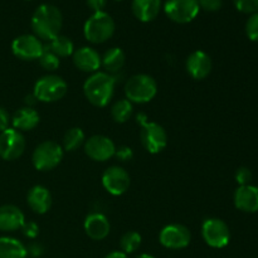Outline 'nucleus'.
<instances>
[{
    "label": "nucleus",
    "mask_w": 258,
    "mask_h": 258,
    "mask_svg": "<svg viewBox=\"0 0 258 258\" xmlns=\"http://www.w3.org/2000/svg\"><path fill=\"white\" fill-rule=\"evenodd\" d=\"M105 258H128V256L121 251H113L111 253H108Z\"/></svg>",
    "instance_id": "39"
},
{
    "label": "nucleus",
    "mask_w": 258,
    "mask_h": 258,
    "mask_svg": "<svg viewBox=\"0 0 258 258\" xmlns=\"http://www.w3.org/2000/svg\"><path fill=\"white\" fill-rule=\"evenodd\" d=\"M106 2H107V0H86L87 7L90 8L93 13L103 12V9H105L106 7Z\"/></svg>",
    "instance_id": "36"
},
{
    "label": "nucleus",
    "mask_w": 258,
    "mask_h": 258,
    "mask_svg": "<svg viewBox=\"0 0 258 258\" xmlns=\"http://www.w3.org/2000/svg\"><path fill=\"white\" fill-rule=\"evenodd\" d=\"M68 86L62 77L55 75H47L39 78L34 85L33 95L40 102H57L66 96Z\"/></svg>",
    "instance_id": "5"
},
{
    "label": "nucleus",
    "mask_w": 258,
    "mask_h": 258,
    "mask_svg": "<svg viewBox=\"0 0 258 258\" xmlns=\"http://www.w3.org/2000/svg\"><path fill=\"white\" fill-rule=\"evenodd\" d=\"M63 159V149L55 141H43L35 148L32 155V163L39 171H49L57 168Z\"/></svg>",
    "instance_id": "7"
},
{
    "label": "nucleus",
    "mask_w": 258,
    "mask_h": 258,
    "mask_svg": "<svg viewBox=\"0 0 258 258\" xmlns=\"http://www.w3.org/2000/svg\"><path fill=\"white\" fill-rule=\"evenodd\" d=\"M159 241L161 246L168 249H183L190 243L191 234L190 231L183 224L173 223L161 229Z\"/></svg>",
    "instance_id": "12"
},
{
    "label": "nucleus",
    "mask_w": 258,
    "mask_h": 258,
    "mask_svg": "<svg viewBox=\"0 0 258 258\" xmlns=\"http://www.w3.org/2000/svg\"><path fill=\"white\" fill-rule=\"evenodd\" d=\"M136 258H155V257L151 256V254H148V253H143V254H139Z\"/></svg>",
    "instance_id": "41"
},
{
    "label": "nucleus",
    "mask_w": 258,
    "mask_h": 258,
    "mask_svg": "<svg viewBox=\"0 0 258 258\" xmlns=\"http://www.w3.org/2000/svg\"><path fill=\"white\" fill-rule=\"evenodd\" d=\"M30 24L35 37L39 38L40 40L50 42L59 35L62 29V13L54 5L43 4L35 9Z\"/></svg>",
    "instance_id": "1"
},
{
    "label": "nucleus",
    "mask_w": 258,
    "mask_h": 258,
    "mask_svg": "<svg viewBox=\"0 0 258 258\" xmlns=\"http://www.w3.org/2000/svg\"><path fill=\"white\" fill-rule=\"evenodd\" d=\"M47 48L50 52L54 53L58 58L68 57V55H72L73 52H75L73 42L70 38L64 37V35H58L54 39L50 40L49 44L47 45Z\"/></svg>",
    "instance_id": "25"
},
{
    "label": "nucleus",
    "mask_w": 258,
    "mask_h": 258,
    "mask_svg": "<svg viewBox=\"0 0 258 258\" xmlns=\"http://www.w3.org/2000/svg\"><path fill=\"white\" fill-rule=\"evenodd\" d=\"M85 143V133L80 127H72L64 134L63 149L66 151H75Z\"/></svg>",
    "instance_id": "27"
},
{
    "label": "nucleus",
    "mask_w": 258,
    "mask_h": 258,
    "mask_svg": "<svg viewBox=\"0 0 258 258\" xmlns=\"http://www.w3.org/2000/svg\"><path fill=\"white\" fill-rule=\"evenodd\" d=\"M25 223L24 213L18 207L7 204L0 207V231L15 232Z\"/></svg>",
    "instance_id": "18"
},
{
    "label": "nucleus",
    "mask_w": 258,
    "mask_h": 258,
    "mask_svg": "<svg viewBox=\"0 0 258 258\" xmlns=\"http://www.w3.org/2000/svg\"><path fill=\"white\" fill-rule=\"evenodd\" d=\"M133 14L140 22L148 23L155 19L161 9V0H133Z\"/></svg>",
    "instance_id": "21"
},
{
    "label": "nucleus",
    "mask_w": 258,
    "mask_h": 258,
    "mask_svg": "<svg viewBox=\"0 0 258 258\" xmlns=\"http://www.w3.org/2000/svg\"><path fill=\"white\" fill-rule=\"evenodd\" d=\"M236 180L239 186L249 185L252 181V173L248 168H239L236 173Z\"/></svg>",
    "instance_id": "32"
},
{
    "label": "nucleus",
    "mask_w": 258,
    "mask_h": 258,
    "mask_svg": "<svg viewBox=\"0 0 258 258\" xmlns=\"http://www.w3.org/2000/svg\"><path fill=\"white\" fill-rule=\"evenodd\" d=\"M25 150V139L20 131L7 128L0 133V158L7 161L17 160Z\"/></svg>",
    "instance_id": "10"
},
{
    "label": "nucleus",
    "mask_w": 258,
    "mask_h": 258,
    "mask_svg": "<svg viewBox=\"0 0 258 258\" xmlns=\"http://www.w3.org/2000/svg\"><path fill=\"white\" fill-rule=\"evenodd\" d=\"M27 247L12 237H0V258H27Z\"/></svg>",
    "instance_id": "23"
},
{
    "label": "nucleus",
    "mask_w": 258,
    "mask_h": 258,
    "mask_svg": "<svg viewBox=\"0 0 258 258\" xmlns=\"http://www.w3.org/2000/svg\"><path fill=\"white\" fill-rule=\"evenodd\" d=\"M115 33V22L106 12L93 13L85 23L83 34L90 43L102 44L107 42Z\"/></svg>",
    "instance_id": "3"
},
{
    "label": "nucleus",
    "mask_w": 258,
    "mask_h": 258,
    "mask_svg": "<svg viewBox=\"0 0 258 258\" xmlns=\"http://www.w3.org/2000/svg\"><path fill=\"white\" fill-rule=\"evenodd\" d=\"M198 0H166L164 12L166 17L178 24L193 22L199 14Z\"/></svg>",
    "instance_id": "8"
},
{
    "label": "nucleus",
    "mask_w": 258,
    "mask_h": 258,
    "mask_svg": "<svg viewBox=\"0 0 258 258\" xmlns=\"http://www.w3.org/2000/svg\"><path fill=\"white\" fill-rule=\"evenodd\" d=\"M27 251H28V256L33 257V258H37L40 257L43 254V247L38 243H32L29 247H27Z\"/></svg>",
    "instance_id": "37"
},
{
    "label": "nucleus",
    "mask_w": 258,
    "mask_h": 258,
    "mask_svg": "<svg viewBox=\"0 0 258 258\" xmlns=\"http://www.w3.org/2000/svg\"><path fill=\"white\" fill-rule=\"evenodd\" d=\"M133 111V103L127 98H122V100H118L113 103V106L111 107V116H112L115 122L123 123L131 117Z\"/></svg>",
    "instance_id": "26"
},
{
    "label": "nucleus",
    "mask_w": 258,
    "mask_h": 258,
    "mask_svg": "<svg viewBox=\"0 0 258 258\" xmlns=\"http://www.w3.org/2000/svg\"><path fill=\"white\" fill-rule=\"evenodd\" d=\"M13 54L22 60L39 59L44 52V45L34 34H23L12 43Z\"/></svg>",
    "instance_id": "11"
},
{
    "label": "nucleus",
    "mask_w": 258,
    "mask_h": 258,
    "mask_svg": "<svg viewBox=\"0 0 258 258\" xmlns=\"http://www.w3.org/2000/svg\"><path fill=\"white\" fill-rule=\"evenodd\" d=\"M22 231L25 237L34 239L39 234V227L35 222H25L22 227Z\"/></svg>",
    "instance_id": "33"
},
{
    "label": "nucleus",
    "mask_w": 258,
    "mask_h": 258,
    "mask_svg": "<svg viewBox=\"0 0 258 258\" xmlns=\"http://www.w3.org/2000/svg\"><path fill=\"white\" fill-rule=\"evenodd\" d=\"M237 9L244 14H254L258 12V0H233Z\"/></svg>",
    "instance_id": "31"
},
{
    "label": "nucleus",
    "mask_w": 258,
    "mask_h": 258,
    "mask_svg": "<svg viewBox=\"0 0 258 258\" xmlns=\"http://www.w3.org/2000/svg\"><path fill=\"white\" fill-rule=\"evenodd\" d=\"M186 72L191 78L202 81L209 76L212 71V59L203 50H196L188 57L185 62Z\"/></svg>",
    "instance_id": "15"
},
{
    "label": "nucleus",
    "mask_w": 258,
    "mask_h": 258,
    "mask_svg": "<svg viewBox=\"0 0 258 258\" xmlns=\"http://www.w3.org/2000/svg\"><path fill=\"white\" fill-rule=\"evenodd\" d=\"M85 153L95 161H106L116 154V146L110 138L93 135L85 143Z\"/></svg>",
    "instance_id": "14"
},
{
    "label": "nucleus",
    "mask_w": 258,
    "mask_h": 258,
    "mask_svg": "<svg viewBox=\"0 0 258 258\" xmlns=\"http://www.w3.org/2000/svg\"><path fill=\"white\" fill-rule=\"evenodd\" d=\"M101 58V66H103L110 75L121 71L125 64V53L121 48H110Z\"/></svg>",
    "instance_id": "24"
},
{
    "label": "nucleus",
    "mask_w": 258,
    "mask_h": 258,
    "mask_svg": "<svg viewBox=\"0 0 258 258\" xmlns=\"http://www.w3.org/2000/svg\"><path fill=\"white\" fill-rule=\"evenodd\" d=\"M198 4L206 12H217L222 8V0H198Z\"/></svg>",
    "instance_id": "34"
},
{
    "label": "nucleus",
    "mask_w": 258,
    "mask_h": 258,
    "mask_svg": "<svg viewBox=\"0 0 258 258\" xmlns=\"http://www.w3.org/2000/svg\"><path fill=\"white\" fill-rule=\"evenodd\" d=\"M116 2H122V0H116Z\"/></svg>",
    "instance_id": "42"
},
{
    "label": "nucleus",
    "mask_w": 258,
    "mask_h": 258,
    "mask_svg": "<svg viewBox=\"0 0 258 258\" xmlns=\"http://www.w3.org/2000/svg\"><path fill=\"white\" fill-rule=\"evenodd\" d=\"M141 238L140 234L135 231H128L121 237L120 239V247H121V252L126 254L134 253V252L138 251L141 246Z\"/></svg>",
    "instance_id": "28"
},
{
    "label": "nucleus",
    "mask_w": 258,
    "mask_h": 258,
    "mask_svg": "<svg viewBox=\"0 0 258 258\" xmlns=\"http://www.w3.org/2000/svg\"><path fill=\"white\" fill-rule=\"evenodd\" d=\"M234 206L244 213L258 212V186L251 184L239 186L234 193Z\"/></svg>",
    "instance_id": "17"
},
{
    "label": "nucleus",
    "mask_w": 258,
    "mask_h": 258,
    "mask_svg": "<svg viewBox=\"0 0 258 258\" xmlns=\"http://www.w3.org/2000/svg\"><path fill=\"white\" fill-rule=\"evenodd\" d=\"M110 222L101 213H92L86 218L85 232L93 241H102L110 234Z\"/></svg>",
    "instance_id": "19"
},
{
    "label": "nucleus",
    "mask_w": 258,
    "mask_h": 258,
    "mask_svg": "<svg viewBox=\"0 0 258 258\" xmlns=\"http://www.w3.org/2000/svg\"><path fill=\"white\" fill-rule=\"evenodd\" d=\"M39 113L33 107H23L14 113L12 118L13 128L18 131H30L39 123Z\"/></svg>",
    "instance_id": "22"
},
{
    "label": "nucleus",
    "mask_w": 258,
    "mask_h": 258,
    "mask_svg": "<svg viewBox=\"0 0 258 258\" xmlns=\"http://www.w3.org/2000/svg\"><path fill=\"white\" fill-rule=\"evenodd\" d=\"M10 122H12V118H10L9 112L5 108L0 107V133L9 128Z\"/></svg>",
    "instance_id": "35"
},
{
    "label": "nucleus",
    "mask_w": 258,
    "mask_h": 258,
    "mask_svg": "<svg viewBox=\"0 0 258 258\" xmlns=\"http://www.w3.org/2000/svg\"><path fill=\"white\" fill-rule=\"evenodd\" d=\"M116 155L121 159V160H128L133 156V151L130 148H121L120 150H116Z\"/></svg>",
    "instance_id": "38"
},
{
    "label": "nucleus",
    "mask_w": 258,
    "mask_h": 258,
    "mask_svg": "<svg viewBox=\"0 0 258 258\" xmlns=\"http://www.w3.org/2000/svg\"><path fill=\"white\" fill-rule=\"evenodd\" d=\"M101 55L91 47H82L73 52V63L82 72L95 73L101 67Z\"/></svg>",
    "instance_id": "16"
},
{
    "label": "nucleus",
    "mask_w": 258,
    "mask_h": 258,
    "mask_svg": "<svg viewBox=\"0 0 258 258\" xmlns=\"http://www.w3.org/2000/svg\"><path fill=\"white\" fill-rule=\"evenodd\" d=\"M158 93L156 81L149 75H135L125 85L126 98L131 103H148Z\"/></svg>",
    "instance_id": "4"
},
{
    "label": "nucleus",
    "mask_w": 258,
    "mask_h": 258,
    "mask_svg": "<svg viewBox=\"0 0 258 258\" xmlns=\"http://www.w3.org/2000/svg\"><path fill=\"white\" fill-rule=\"evenodd\" d=\"M39 63L45 71H55L59 67V58L54 54L53 52H50L47 47H44V52L40 55Z\"/></svg>",
    "instance_id": "29"
},
{
    "label": "nucleus",
    "mask_w": 258,
    "mask_h": 258,
    "mask_svg": "<svg viewBox=\"0 0 258 258\" xmlns=\"http://www.w3.org/2000/svg\"><path fill=\"white\" fill-rule=\"evenodd\" d=\"M35 101H37V98L34 97V95H30L28 96L27 98H25V103H27V107H30V105H33V103H35Z\"/></svg>",
    "instance_id": "40"
},
{
    "label": "nucleus",
    "mask_w": 258,
    "mask_h": 258,
    "mask_svg": "<svg viewBox=\"0 0 258 258\" xmlns=\"http://www.w3.org/2000/svg\"><path fill=\"white\" fill-rule=\"evenodd\" d=\"M246 34L252 42H258V12L252 14L247 20Z\"/></svg>",
    "instance_id": "30"
},
{
    "label": "nucleus",
    "mask_w": 258,
    "mask_h": 258,
    "mask_svg": "<svg viewBox=\"0 0 258 258\" xmlns=\"http://www.w3.org/2000/svg\"><path fill=\"white\" fill-rule=\"evenodd\" d=\"M27 203L34 213L44 214L52 206V196L45 186L35 185L28 191Z\"/></svg>",
    "instance_id": "20"
},
{
    "label": "nucleus",
    "mask_w": 258,
    "mask_h": 258,
    "mask_svg": "<svg viewBox=\"0 0 258 258\" xmlns=\"http://www.w3.org/2000/svg\"><path fill=\"white\" fill-rule=\"evenodd\" d=\"M115 77L106 72H95L83 83V93L91 105L105 107L115 93Z\"/></svg>",
    "instance_id": "2"
},
{
    "label": "nucleus",
    "mask_w": 258,
    "mask_h": 258,
    "mask_svg": "<svg viewBox=\"0 0 258 258\" xmlns=\"http://www.w3.org/2000/svg\"><path fill=\"white\" fill-rule=\"evenodd\" d=\"M102 185L112 196H122L130 188V175L121 166H110L102 174Z\"/></svg>",
    "instance_id": "13"
},
{
    "label": "nucleus",
    "mask_w": 258,
    "mask_h": 258,
    "mask_svg": "<svg viewBox=\"0 0 258 258\" xmlns=\"http://www.w3.org/2000/svg\"><path fill=\"white\" fill-rule=\"evenodd\" d=\"M140 120L141 133L140 139L144 148L150 154H159L168 145V135L164 127L153 121H146L145 115H139L138 121Z\"/></svg>",
    "instance_id": "6"
},
{
    "label": "nucleus",
    "mask_w": 258,
    "mask_h": 258,
    "mask_svg": "<svg viewBox=\"0 0 258 258\" xmlns=\"http://www.w3.org/2000/svg\"><path fill=\"white\" fill-rule=\"evenodd\" d=\"M202 237L212 248H224L229 243L231 232L226 222L218 218H209L202 224Z\"/></svg>",
    "instance_id": "9"
}]
</instances>
